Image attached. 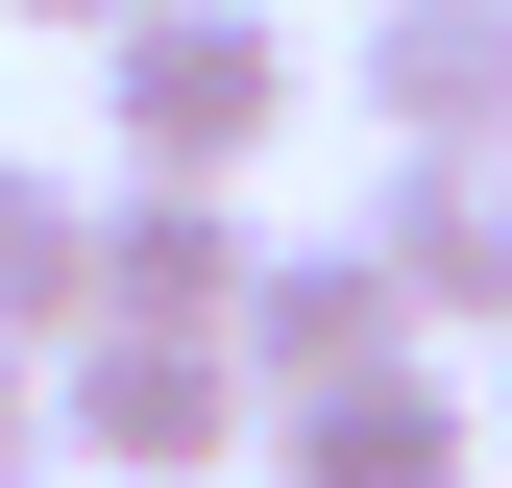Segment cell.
<instances>
[{
  "label": "cell",
  "instance_id": "obj_2",
  "mask_svg": "<svg viewBox=\"0 0 512 488\" xmlns=\"http://www.w3.org/2000/svg\"><path fill=\"white\" fill-rule=\"evenodd\" d=\"M49 415H74V464H122V488H196V464H244V440H269L244 342H122V318L49 366Z\"/></svg>",
  "mask_w": 512,
  "mask_h": 488
},
{
  "label": "cell",
  "instance_id": "obj_7",
  "mask_svg": "<svg viewBox=\"0 0 512 488\" xmlns=\"http://www.w3.org/2000/svg\"><path fill=\"white\" fill-rule=\"evenodd\" d=\"M366 122L415 147H512V0H366Z\"/></svg>",
  "mask_w": 512,
  "mask_h": 488
},
{
  "label": "cell",
  "instance_id": "obj_1",
  "mask_svg": "<svg viewBox=\"0 0 512 488\" xmlns=\"http://www.w3.org/2000/svg\"><path fill=\"white\" fill-rule=\"evenodd\" d=\"M98 122L147 196H244V171L293 147V25L269 0H147V25L98 49Z\"/></svg>",
  "mask_w": 512,
  "mask_h": 488
},
{
  "label": "cell",
  "instance_id": "obj_6",
  "mask_svg": "<svg viewBox=\"0 0 512 488\" xmlns=\"http://www.w3.org/2000/svg\"><path fill=\"white\" fill-rule=\"evenodd\" d=\"M269 488H488V391H464V366L317 391V415H269Z\"/></svg>",
  "mask_w": 512,
  "mask_h": 488
},
{
  "label": "cell",
  "instance_id": "obj_3",
  "mask_svg": "<svg viewBox=\"0 0 512 488\" xmlns=\"http://www.w3.org/2000/svg\"><path fill=\"white\" fill-rule=\"evenodd\" d=\"M391 366H439L415 342V293H391V244H269V293H244V391L269 415H317V391H391Z\"/></svg>",
  "mask_w": 512,
  "mask_h": 488
},
{
  "label": "cell",
  "instance_id": "obj_10",
  "mask_svg": "<svg viewBox=\"0 0 512 488\" xmlns=\"http://www.w3.org/2000/svg\"><path fill=\"white\" fill-rule=\"evenodd\" d=\"M0 25H98V49H122V25H147V0H0Z\"/></svg>",
  "mask_w": 512,
  "mask_h": 488
},
{
  "label": "cell",
  "instance_id": "obj_11",
  "mask_svg": "<svg viewBox=\"0 0 512 488\" xmlns=\"http://www.w3.org/2000/svg\"><path fill=\"white\" fill-rule=\"evenodd\" d=\"M488 440H512V342H488Z\"/></svg>",
  "mask_w": 512,
  "mask_h": 488
},
{
  "label": "cell",
  "instance_id": "obj_9",
  "mask_svg": "<svg viewBox=\"0 0 512 488\" xmlns=\"http://www.w3.org/2000/svg\"><path fill=\"white\" fill-rule=\"evenodd\" d=\"M74 464V415H49V366H0V488H49Z\"/></svg>",
  "mask_w": 512,
  "mask_h": 488
},
{
  "label": "cell",
  "instance_id": "obj_4",
  "mask_svg": "<svg viewBox=\"0 0 512 488\" xmlns=\"http://www.w3.org/2000/svg\"><path fill=\"white\" fill-rule=\"evenodd\" d=\"M366 244H391L415 342H512V147H415L391 196H366Z\"/></svg>",
  "mask_w": 512,
  "mask_h": 488
},
{
  "label": "cell",
  "instance_id": "obj_8",
  "mask_svg": "<svg viewBox=\"0 0 512 488\" xmlns=\"http://www.w3.org/2000/svg\"><path fill=\"white\" fill-rule=\"evenodd\" d=\"M98 342V196L0 147V366H74Z\"/></svg>",
  "mask_w": 512,
  "mask_h": 488
},
{
  "label": "cell",
  "instance_id": "obj_5",
  "mask_svg": "<svg viewBox=\"0 0 512 488\" xmlns=\"http://www.w3.org/2000/svg\"><path fill=\"white\" fill-rule=\"evenodd\" d=\"M244 293H269L244 196H147V171L98 196V318H122V342H244Z\"/></svg>",
  "mask_w": 512,
  "mask_h": 488
}]
</instances>
